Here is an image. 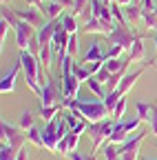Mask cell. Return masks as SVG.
I'll use <instances>...</instances> for the list:
<instances>
[{
	"label": "cell",
	"instance_id": "6da1fadb",
	"mask_svg": "<svg viewBox=\"0 0 157 160\" xmlns=\"http://www.w3.org/2000/svg\"><path fill=\"white\" fill-rule=\"evenodd\" d=\"M64 109H73L77 113H82V118H86L89 122H100V120L109 118L111 111L106 109V105L102 102V100H67V102H62Z\"/></svg>",
	"mask_w": 157,
	"mask_h": 160
},
{
	"label": "cell",
	"instance_id": "7a4b0ae2",
	"mask_svg": "<svg viewBox=\"0 0 157 160\" xmlns=\"http://www.w3.org/2000/svg\"><path fill=\"white\" fill-rule=\"evenodd\" d=\"M113 129H115V122L111 118H104V120H100V122H91L89 125V138L93 142V151L102 149L104 142H109Z\"/></svg>",
	"mask_w": 157,
	"mask_h": 160
},
{
	"label": "cell",
	"instance_id": "3957f363",
	"mask_svg": "<svg viewBox=\"0 0 157 160\" xmlns=\"http://www.w3.org/2000/svg\"><path fill=\"white\" fill-rule=\"evenodd\" d=\"M106 40H109L111 47L117 45V47H122L124 51H131L133 45H135V40H137V33H133V29L128 25H117L115 22V29L106 36Z\"/></svg>",
	"mask_w": 157,
	"mask_h": 160
},
{
	"label": "cell",
	"instance_id": "277c9868",
	"mask_svg": "<svg viewBox=\"0 0 157 160\" xmlns=\"http://www.w3.org/2000/svg\"><path fill=\"white\" fill-rule=\"evenodd\" d=\"M53 105H62V82L58 85L55 78H49L42 85L40 107H53Z\"/></svg>",
	"mask_w": 157,
	"mask_h": 160
},
{
	"label": "cell",
	"instance_id": "5b68a950",
	"mask_svg": "<svg viewBox=\"0 0 157 160\" xmlns=\"http://www.w3.org/2000/svg\"><path fill=\"white\" fill-rule=\"evenodd\" d=\"M0 131H2V142L11 145L16 151H20L25 147V142H29V140H27V131H22L20 127H13L9 122H5V120H2V125H0Z\"/></svg>",
	"mask_w": 157,
	"mask_h": 160
},
{
	"label": "cell",
	"instance_id": "8992f818",
	"mask_svg": "<svg viewBox=\"0 0 157 160\" xmlns=\"http://www.w3.org/2000/svg\"><path fill=\"white\" fill-rule=\"evenodd\" d=\"M16 45L20 51H29L31 49V42L38 38V29L29 22H25V20H20V25H18L16 29Z\"/></svg>",
	"mask_w": 157,
	"mask_h": 160
},
{
	"label": "cell",
	"instance_id": "52a82bcc",
	"mask_svg": "<svg viewBox=\"0 0 157 160\" xmlns=\"http://www.w3.org/2000/svg\"><path fill=\"white\" fill-rule=\"evenodd\" d=\"M144 138H146V131L140 129L133 138H128L126 142H122L120 145V151H122L120 160H140V145H142Z\"/></svg>",
	"mask_w": 157,
	"mask_h": 160
},
{
	"label": "cell",
	"instance_id": "ba28073f",
	"mask_svg": "<svg viewBox=\"0 0 157 160\" xmlns=\"http://www.w3.org/2000/svg\"><path fill=\"white\" fill-rule=\"evenodd\" d=\"M60 25H62V18H55V20H47V22L38 29V42H40V49L49 47L53 42V36H55V31H58Z\"/></svg>",
	"mask_w": 157,
	"mask_h": 160
},
{
	"label": "cell",
	"instance_id": "9c48e42d",
	"mask_svg": "<svg viewBox=\"0 0 157 160\" xmlns=\"http://www.w3.org/2000/svg\"><path fill=\"white\" fill-rule=\"evenodd\" d=\"M16 13H18V18H20V20L33 25L35 29H40V27L44 25V13H42V9H38V7H29V5H27V7L16 9Z\"/></svg>",
	"mask_w": 157,
	"mask_h": 160
},
{
	"label": "cell",
	"instance_id": "30bf717a",
	"mask_svg": "<svg viewBox=\"0 0 157 160\" xmlns=\"http://www.w3.org/2000/svg\"><path fill=\"white\" fill-rule=\"evenodd\" d=\"M62 118L67 120V125H69V131H75V133H82V131H89V120L82 118V113H77L73 109H64L62 111Z\"/></svg>",
	"mask_w": 157,
	"mask_h": 160
},
{
	"label": "cell",
	"instance_id": "8fae6325",
	"mask_svg": "<svg viewBox=\"0 0 157 160\" xmlns=\"http://www.w3.org/2000/svg\"><path fill=\"white\" fill-rule=\"evenodd\" d=\"M115 29V22H104V20H97V18H89L86 22L82 25L84 33H100V36H109Z\"/></svg>",
	"mask_w": 157,
	"mask_h": 160
},
{
	"label": "cell",
	"instance_id": "7c38bea8",
	"mask_svg": "<svg viewBox=\"0 0 157 160\" xmlns=\"http://www.w3.org/2000/svg\"><path fill=\"white\" fill-rule=\"evenodd\" d=\"M20 67H22V60L18 58L16 65L2 76V80H0V91H2V93H11L16 89V80H18V73H20Z\"/></svg>",
	"mask_w": 157,
	"mask_h": 160
},
{
	"label": "cell",
	"instance_id": "4fadbf2b",
	"mask_svg": "<svg viewBox=\"0 0 157 160\" xmlns=\"http://www.w3.org/2000/svg\"><path fill=\"white\" fill-rule=\"evenodd\" d=\"M80 85L82 82L73 73L62 76V102H67V100H75L77 98V91H80Z\"/></svg>",
	"mask_w": 157,
	"mask_h": 160
},
{
	"label": "cell",
	"instance_id": "5bb4252c",
	"mask_svg": "<svg viewBox=\"0 0 157 160\" xmlns=\"http://www.w3.org/2000/svg\"><path fill=\"white\" fill-rule=\"evenodd\" d=\"M89 18H97V20H104V22H115V18L111 13V5H106L104 0H91Z\"/></svg>",
	"mask_w": 157,
	"mask_h": 160
},
{
	"label": "cell",
	"instance_id": "9a60e30c",
	"mask_svg": "<svg viewBox=\"0 0 157 160\" xmlns=\"http://www.w3.org/2000/svg\"><path fill=\"white\" fill-rule=\"evenodd\" d=\"M77 142H80V133L69 131L60 140V145H58V153H60V156H69L71 151H77Z\"/></svg>",
	"mask_w": 157,
	"mask_h": 160
},
{
	"label": "cell",
	"instance_id": "2e32d148",
	"mask_svg": "<svg viewBox=\"0 0 157 160\" xmlns=\"http://www.w3.org/2000/svg\"><path fill=\"white\" fill-rule=\"evenodd\" d=\"M82 62H84V65H89V62H106V53L102 51V45H100V42H93V45L86 49Z\"/></svg>",
	"mask_w": 157,
	"mask_h": 160
},
{
	"label": "cell",
	"instance_id": "e0dca14e",
	"mask_svg": "<svg viewBox=\"0 0 157 160\" xmlns=\"http://www.w3.org/2000/svg\"><path fill=\"white\" fill-rule=\"evenodd\" d=\"M126 60H128L131 65H133V62H142V60H144V38H142V36H137V40H135L133 49L128 51Z\"/></svg>",
	"mask_w": 157,
	"mask_h": 160
},
{
	"label": "cell",
	"instance_id": "ac0fdd59",
	"mask_svg": "<svg viewBox=\"0 0 157 160\" xmlns=\"http://www.w3.org/2000/svg\"><path fill=\"white\" fill-rule=\"evenodd\" d=\"M42 13L47 20H55V18H62L64 16V7L58 5L55 0H51V2H44L42 5Z\"/></svg>",
	"mask_w": 157,
	"mask_h": 160
},
{
	"label": "cell",
	"instance_id": "d6986e66",
	"mask_svg": "<svg viewBox=\"0 0 157 160\" xmlns=\"http://www.w3.org/2000/svg\"><path fill=\"white\" fill-rule=\"evenodd\" d=\"M124 16H126V20H128V25H133V27H137L142 22V7L140 5H128V7H124Z\"/></svg>",
	"mask_w": 157,
	"mask_h": 160
},
{
	"label": "cell",
	"instance_id": "ffe728a7",
	"mask_svg": "<svg viewBox=\"0 0 157 160\" xmlns=\"http://www.w3.org/2000/svg\"><path fill=\"white\" fill-rule=\"evenodd\" d=\"M128 140V131L124 129V125L117 120L115 122V129H113V133H111V140L109 142H113V145H122V142H126Z\"/></svg>",
	"mask_w": 157,
	"mask_h": 160
},
{
	"label": "cell",
	"instance_id": "44dd1931",
	"mask_svg": "<svg viewBox=\"0 0 157 160\" xmlns=\"http://www.w3.org/2000/svg\"><path fill=\"white\" fill-rule=\"evenodd\" d=\"M64 111L62 105H53V107H40V118L44 120V122H51V120H55L58 116H60Z\"/></svg>",
	"mask_w": 157,
	"mask_h": 160
},
{
	"label": "cell",
	"instance_id": "7402d4cb",
	"mask_svg": "<svg viewBox=\"0 0 157 160\" xmlns=\"http://www.w3.org/2000/svg\"><path fill=\"white\" fill-rule=\"evenodd\" d=\"M0 18L7 20V22H9L13 29H16L18 25H20V18H18L16 9H13V7H9V5H2V9H0Z\"/></svg>",
	"mask_w": 157,
	"mask_h": 160
},
{
	"label": "cell",
	"instance_id": "603a6c76",
	"mask_svg": "<svg viewBox=\"0 0 157 160\" xmlns=\"http://www.w3.org/2000/svg\"><path fill=\"white\" fill-rule=\"evenodd\" d=\"M77 80H80V82H86V80H91L93 78V73L89 71V67L84 65V62H77V60H75V62H73V71H71Z\"/></svg>",
	"mask_w": 157,
	"mask_h": 160
},
{
	"label": "cell",
	"instance_id": "cb8c5ba5",
	"mask_svg": "<svg viewBox=\"0 0 157 160\" xmlns=\"http://www.w3.org/2000/svg\"><path fill=\"white\" fill-rule=\"evenodd\" d=\"M102 156H104V160H120V158H122L120 145H113V142H106V145L102 147Z\"/></svg>",
	"mask_w": 157,
	"mask_h": 160
},
{
	"label": "cell",
	"instance_id": "d4e9b609",
	"mask_svg": "<svg viewBox=\"0 0 157 160\" xmlns=\"http://www.w3.org/2000/svg\"><path fill=\"white\" fill-rule=\"evenodd\" d=\"M86 87L91 89V93H95L100 100H104V98H106V89H104V85H102V82H100V80H97L95 76H93L91 80H86Z\"/></svg>",
	"mask_w": 157,
	"mask_h": 160
},
{
	"label": "cell",
	"instance_id": "484cf974",
	"mask_svg": "<svg viewBox=\"0 0 157 160\" xmlns=\"http://www.w3.org/2000/svg\"><path fill=\"white\" fill-rule=\"evenodd\" d=\"M38 58H40V62H42L44 71H49V69H51V65H53V60H55L51 45H49V47H42V49H40V56H38Z\"/></svg>",
	"mask_w": 157,
	"mask_h": 160
},
{
	"label": "cell",
	"instance_id": "4316f807",
	"mask_svg": "<svg viewBox=\"0 0 157 160\" xmlns=\"http://www.w3.org/2000/svg\"><path fill=\"white\" fill-rule=\"evenodd\" d=\"M18 127H20L22 131H31V129L35 127V116H33L31 111H22V116H20V122H18Z\"/></svg>",
	"mask_w": 157,
	"mask_h": 160
},
{
	"label": "cell",
	"instance_id": "83f0119b",
	"mask_svg": "<svg viewBox=\"0 0 157 160\" xmlns=\"http://www.w3.org/2000/svg\"><path fill=\"white\" fill-rule=\"evenodd\" d=\"M69 13H73L75 18L82 16V13H91V0H75V2H73V9H71Z\"/></svg>",
	"mask_w": 157,
	"mask_h": 160
},
{
	"label": "cell",
	"instance_id": "f1b7e54d",
	"mask_svg": "<svg viewBox=\"0 0 157 160\" xmlns=\"http://www.w3.org/2000/svg\"><path fill=\"white\" fill-rule=\"evenodd\" d=\"M120 98H122V93L115 89V91H109V93H106V98L102 100V102H104V105H106V109L113 113V109L117 107V102H120Z\"/></svg>",
	"mask_w": 157,
	"mask_h": 160
},
{
	"label": "cell",
	"instance_id": "f546056e",
	"mask_svg": "<svg viewBox=\"0 0 157 160\" xmlns=\"http://www.w3.org/2000/svg\"><path fill=\"white\" fill-rule=\"evenodd\" d=\"M62 27L69 31V33H77V18L73 13H64L62 16Z\"/></svg>",
	"mask_w": 157,
	"mask_h": 160
},
{
	"label": "cell",
	"instance_id": "4dcf8cb0",
	"mask_svg": "<svg viewBox=\"0 0 157 160\" xmlns=\"http://www.w3.org/2000/svg\"><path fill=\"white\" fill-rule=\"evenodd\" d=\"M135 109H137V118H140L142 122H148V120H150V111H153L150 105H146V102H137Z\"/></svg>",
	"mask_w": 157,
	"mask_h": 160
},
{
	"label": "cell",
	"instance_id": "1f68e13d",
	"mask_svg": "<svg viewBox=\"0 0 157 160\" xmlns=\"http://www.w3.org/2000/svg\"><path fill=\"white\" fill-rule=\"evenodd\" d=\"M142 22L146 29H155L157 31V13L155 11H142Z\"/></svg>",
	"mask_w": 157,
	"mask_h": 160
},
{
	"label": "cell",
	"instance_id": "d6a6232c",
	"mask_svg": "<svg viewBox=\"0 0 157 160\" xmlns=\"http://www.w3.org/2000/svg\"><path fill=\"white\" fill-rule=\"evenodd\" d=\"M27 140L31 145H35V147H44V140H42V131L40 129H31V131H27Z\"/></svg>",
	"mask_w": 157,
	"mask_h": 160
},
{
	"label": "cell",
	"instance_id": "836d02e7",
	"mask_svg": "<svg viewBox=\"0 0 157 160\" xmlns=\"http://www.w3.org/2000/svg\"><path fill=\"white\" fill-rule=\"evenodd\" d=\"M0 160H18V151L11 145L2 142V147H0Z\"/></svg>",
	"mask_w": 157,
	"mask_h": 160
},
{
	"label": "cell",
	"instance_id": "e575fe53",
	"mask_svg": "<svg viewBox=\"0 0 157 160\" xmlns=\"http://www.w3.org/2000/svg\"><path fill=\"white\" fill-rule=\"evenodd\" d=\"M77 53H80V42H77V33H71V38H69V47H67V56L77 58Z\"/></svg>",
	"mask_w": 157,
	"mask_h": 160
},
{
	"label": "cell",
	"instance_id": "d590c367",
	"mask_svg": "<svg viewBox=\"0 0 157 160\" xmlns=\"http://www.w3.org/2000/svg\"><path fill=\"white\" fill-rule=\"evenodd\" d=\"M126 105H128V98L122 96V98H120V102H117V107L113 109V116H115L117 120H122V118L126 116Z\"/></svg>",
	"mask_w": 157,
	"mask_h": 160
},
{
	"label": "cell",
	"instance_id": "8d00e7d4",
	"mask_svg": "<svg viewBox=\"0 0 157 160\" xmlns=\"http://www.w3.org/2000/svg\"><path fill=\"white\" fill-rule=\"evenodd\" d=\"M153 111H150V120H148V125H150V133L157 136V102H150Z\"/></svg>",
	"mask_w": 157,
	"mask_h": 160
},
{
	"label": "cell",
	"instance_id": "74e56055",
	"mask_svg": "<svg viewBox=\"0 0 157 160\" xmlns=\"http://www.w3.org/2000/svg\"><path fill=\"white\" fill-rule=\"evenodd\" d=\"M11 29H13V27L7 22V20H2V18H0V42H2V45H5V40H7V33H9Z\"/></svg>",
	"mask_w": 157,
	"mask_h": 160
},
{
	"label": "cell",
	"instance_id": "f35d334b",
	"mask_svg": "<svg viewBox=\"0 0 157 160\" xmlns=\"http://www.w3.org/2000/svg\"><path fill=\"white\" fill-rule=\"evenodd\" d=\"M122 53H124V49H122V47H117V45H115V47H109V51H106V60H113V58H120Z\"/></svg>",
	"mask_w": 157,
	"mask_h": 160
},
{
	"label": "cell",
	"instance_id": "ab89813d",
	"mask_svg": "<svg viewBox=\"0 0 157 160\" xmlns=\"http://www.w3.org/2000/svg\"><path fill=\"white\" fill-rule=\"evenodd\" d=\"M155 5H157V0H140L142 11H155Z\"/></svg>",
	"mask_w": 157,
	"mask_h": 160
},
{
	"label": "cell",
	"instance_id": "60d3db41",
	"mask_svg": "<svg viewBox=\"0 0 157 160\" xmlns=\"http://www.w3.org/2000/svg\"><path fill=\"white\" fill-rule=\"evenodd\" d=\"M86 67H89V71H91V73H93V76H95V73H97V71H100V69H102V67H104V62H89V65H86Z\"/></svg>",
	"mask_w": 157,
	"mask_h": 160
},
{
	"label": "cell",
	"instance_id": "b9f144b4",
	"mask_svg": "<svg viewBox=\"0 0 157 160\" xmlns=\"http://www.w3.org/2000/svg\"><path fill=\"white\" fill-rule=\"evenodd\" d=\"M55 2H58V5H62V7H64V11H71L75 0H55Z\"/></svg>",
	"mask_w": 157,
	"mask_h": 160
},
{
	"label": "cell",
	"instance_id": "7bdbcfd3",
	"mask_svg": "<svg viewBox=\"0 0 157 160\" xmlns=\"http://www.w3.org/2000/svg\"><path fill=\"white\" fill-rule=\"evenodd\" d=\"M67 158H69V160H86V156H84L82 151H71Z\"/></svg>",
	"mask_w": 157,
	"mask_h": 160
},
{
	"label": "cell",
	"instance_id": "ee69618b",
	"mask_svg": "<svg viewBox=\"0 0 157 160\" xmlns=\"http://www.w3.org/2000/svg\"><path fill=\"white\" fill-rule=\"evenodd\" d=\"M18 160H29V151H27L25 147H22L20 151H18Z\"/></svg>",
	"mask_w": 157,
	"mask_h": 160
},
{
	"label": "cell",
	"instance_id": "f6af8a7d",
	"mask_svg": "<svg viewBox=\"0 0 157 160\" xmlns=\"http://www.w3.org/2000/svg\"><path fill=\"white\" fill-rule=\"evenodd\" d=\"M117 5H120V7H128V5H133V0H117Z\"/></svg>",
	"mask_w": 157,
	"mask_h": 160
},
{
	"label": "cell",
	"instance_id": "bcb514c9",
	"mask_svg": "<svg viewBox=\"0 0 157 160\" xmlns=\"http://www.w3.org/2000/svg\"><path fill=\"white\" fill-rule=\"evenodd\" d=\"M104 2H106V5H113V2H117V0H104Z\"/></svg>",
	"mask_w": 157,
	"mask_h": 160
},
{
	"label": "cell",
	"instance_id": "7dc6e473",
	"mask_svg": "<svg viewBox=\"0 0 157 160\" xmlns=\"http://www.w3.org/2000/svg\"><path fill=\"white\" fill-rule=\"evenodd\" d=\"M155 51H157V33H155Z\"/></svg>",
	"mask_w": 157,
	"mask_h": 160
},
{
	"label": "cell",
	"instance_id": "c3c4849f",
	"mask_svg": "<svg viewBox=\"0 0 157 160\" xmlns=\"http://www.w3.org/2000/svg\"><path fill=\"white\" fill-rule=\"evenodd\" d=\"M9 2H11V0H2V5H9Z\"/></svg>",
	"mask_w": 157,
	"mask_h": 160
},
{
	"label": "cell",
	"instance_id": "681fc988",
	"mask_svg": "<svg viewBox=\"0 0 157 160\" xmlns=\"http://www.w3.org/2000/svg\"><path fill=\"white\" fill-rule=\"evenodd\" d=\"M155 13H157V5H155Z\"/></svg>",
	"mask_w": 157,
	"mask_h": 160
},
{
	"label": "cell",
	"instance_id": "f907efd6",
	"mask_svg": "<svg viewBox=\"0 0 157 160\" xmlns=\"http://www.w3.org/2000/svg\"><path fill=\"white\" fill-rule=\"evenodd\" d=\"M155 147H157V142H155Z\"/></svg>",
	"mask_w": 157,
	"mask_h": 160
},
{
	"label": "cell",
	"instance_id": "816d5d0a",
	"mask_svg": "<svg viewBox=\"0 0 157 160\" xmlns=\"http://www.w3.org/2000/svg\"><path fill=\"white\" fill-rule=\"evenodd\" d=\"M146 160H150V158H146Z\"/></svg>",
	"mask_w": 157,
	"mask_h": 160
}]
</instances>
